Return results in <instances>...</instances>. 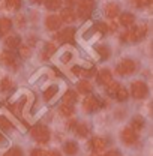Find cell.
<instances>
[{
  "mask_svg": "<svg viewBox=\"0 0 153 156\" xmlns=\"http://www.w3.org/2000/svg\"><path fill=\"white\" fill-rule=\"evenodd\" d=\"M147 35V26L141 24V26H131L128 27V30L122 35V41L123 42H138L143 41Z\"/></svg>",
  "mask_w": 153,
  "mask_h": 156,
  "instance_id": "1",
  "label": "cell"
},
{
  "mask_svg": "<svg viewBox=\"0 0 153 156\" xmlns=\"http://www.w3.org/2000/svg\"><path fill=\"white\" fill-rule=\"evenodd\" d=\"M30 134H32V136H33L38 143H41V144H47V143L50 141V138H51V134H50L48 128H47V126H42V125L33 126L32 131H30Z\"/></svg>",
  "mask_w": 153,
  "mask_h": 156,
  "instance_id": "2",
  "label": "cell"
},
{
  "mask_svg": "<svg viewBox=\"0 0 153 156\" xmlns=\"http://www.w3.org/2000/svg\"><path fill=\"white\" fill-rule=\"evenodd\" d=\"M135 71H137V63L131 58H123L117 66H116V72L119 75H132Z\"/></svg>",
  "mask_w": 153,
  "mask_h": 156,
  "instance_id": "3",
  "label": "cell"
},
{
  "mask_svg": "<svg viewBox=\"0 0 153 156\" xmlns=\"http://www.w3.org/2000/svg\"><path fill=\"white\" fill-rule=\"evenodd\" d=\"M78 2V17L81 20H87L95 9V0H76Z\"/></svg>",
  "mask_w": 153,
  "mask_h": 156,
  "instance_id": "4",
  "label": "cell"
},
{
  "mask_svg": "<svg viewBox=\"0 0 153 156\" xmlns=\"http://www.w3.org/2000/svg\"><path fill=\"white\" fill-rule=\"evenodd\" d=\"M131 95L135 99H144L149 95V87L146 86L144 81H134L131 84Z\"/></svg>",
  "mask_w": 153,
  "mask_h": 156,
  "instance_id": "5",
  "label": "cell"
},
{
  "mask_svg": "<svg viewBox=\"0 0 153 156\" xmlns=\"http://www.w3.org/2000/svg\"><path fill=\"white\" fill-rule=\"evenodd\" d=\"M122 140H123V143L126 146H134L135 143L138 141V134L135 132L131 126H128V128H125L122 131Z\"/></svg>",
  "mask_w": 153,
  "mask_h": 156,
  "instance_id": "6",
  "label": "cell"
},
{
  "mask_svg": "<svg viewBox=\"0 0 153 156\" xmlns=\"http://www.w3.org/2000/svg\"><path fill=\"white\" fill-rule=\"evenodd\" d=\"M101 107V102L96 96H87L83 101V108L86 113H95L96 110H99Z\"/></svg>",
  "mask_w": 153,
  "mask_h": 156,
  "instance_id": "7",
  "label": "cell"
},
{
  "mask_svg": "<svg viewBox=\"0 0 153 156\" xmlns=\"http://www.w3.org/2000/svg\"><path fill=\"white\" fill-rule=\"evenodd\" d=\"M0 62L3 63V65H6V66H9V68H12V69H17L18 68V62H17V57L9 51V50H6V51H3V53H0Z\"/></svg>",
  "mask_w": 153,
  "mask_h": 156,
  "instance_id": "8",
  "label": "cell"
},
{
  "mask_svg": "<svg viewBox=\"0 0 153 156\" xmlns=\"http://www.w3.org/2000/svg\"><path fill=\"white\" fill-rule=\"evenodd\" d=\"M74 36H75V29L68 27V29H65V30L56 33L54 39L59 41V42H71V44H72V42H74Z\"/></svg>",
  "mask_w": 153,
  "mask_h": 156,
  "instance_id": "9",
  "label": "cell"
},
{
  "mask_svg": "<svg viewBox=\"0 0 153 156\" xmlns=\"http://www.w3.org/2000/svg\"><path fill=\"white\" fill-rule=\"evenodd\" d=\"M45 26H47V29L48 30H59L60 29V26H62V20L60 17L57 15H48L47 20H45Z\"/></svg>",
  "mask_w": 153,
  "mask_h": 156,
  "instance_id": "10",
  "label": "cell"
},
{
  "mask_svg": "<svg viewBox=\"0 0 153 156\" xmlns=\"http://www.w3.org/2000/svg\"><path fill=\"white\" fill-rule=\"evenodd\" d=\"M89 146H90V149H92L93 152L101 153V152L105 149V141H104L102 138H99V136H93V138L89 141Z\"/></svg>",
  "mask_w": 153,
  "mask_h": 156,
  "instance_id": "11",
  "label": "cell"
},
{
  "mask_svg": "<svg viewBox=\"0 0 153 156\" xmlns=\"http://www.w3.org/2000/svg\"><path fill=\"white\" fill-rule=\"evenodd\" d=\"M119 14H120V6L117 3H108L105 6V15L110 20H114Z\"/></svg>",
  "mask_w": 153,
  "mask_h": 156,
  "instance_id": "12",
  "label": "cell"
},
{
  "mask_svg": "<svg viewBox=\"0 0 153 156\" xmlns=\"http://www.w3.org/2000/svg\"><path fill=\"white\" fill-rule=\"evenodd\" d=\"M110 81H113V75H111V71L110 69H101L99 74H98V83L105 86L108 84Z\"/></svg>",
  "mask_w": 153,
  "mask_h": 156,
  "instance_id": "13",
  "label": "cell"
},
{
  "mask_svg": "<svg viewBox=\"0 0 153 156\" xmlns=\"http://www.w3.org/2000/svg\"><path fill=\"white\" fill-rule=\"evenodd\" d=\"M75 12L71 9V8H65V9H62V12H60V20L63 21V23H74L75 21Z\"/></svg>",
  "mask_w": 153,
  "mask_h": 156,
  "instance_id": "14",
  "label": "cell"
},
{
  "mask_svg": "<svg viewBox=\"0 0 153 156\" xmlns=\"http://www.w3.org/2000/svg\"><path fill=\"white\" fill-rule=\"evenodd\" d=\"M134 23H135V17L131 12H123V14H120V24H122L123 27H131V26H134Z\"/></svg>",
  "mask_w": 153,
  "mask_h": 156,
  "instance_id": "15",
  "label": "cell"
},
{
  "mask_svg": "<svg viewBox=\"0 0 153 156\" xmlns=\"http://www.w3.org/2000/svg\"><path fill=\"white\" fill-rule=\"evenodd\" d=\"M63 150L68 156H75L78 153V144L75 141H66L63 146Z\"/></svg>",
  "mask_w": 153,
  "mask_h": 156,
  "instance_id": "16",
  "label": "cell"
},
{
  "mask_svg": "<svg viewBox=\"0 0 153 156\" xmlns=\"http://www.w3.org/2000/svg\"><path fill=\"white\" fill-rule=\"evenodd\" d=\"M5 45H6V48H9V50L18 48L20 45H21V39H20L18 36H15V35H11V36H8V38L5 39Z\"/></svg>",
  "mask_w": 153,
  "mask_h": 156,
  "instance_id": "17",
  "label": "cell"
},
{
  "mask_svg": "<svg viewBox=\"0 0 153 156\" xmlns=\"http://www.w3.org/2000/svg\"><path fill=\"white\" fill-rule=\"evenodd\" d=\"M74 129H75L76 135L81 136V138H84V136H87L89 134H90V128H89L87 123H76Z\"/></svg>",
  "mask_w": 153,
  "mask_h": 156,
  "instance_id": "18",
  "label": "cell"
},
{
  "mask_svg": "<svg viewBox=\"0 0 153 156\" xmlns=\"http://www.w3.org/2000/svg\"><path fill=\"white\" fill-rule=\"evenodd\" d=\"M76 89H78V92H80L81 95H89V93L92 92V84H90L87 80H83V81L78 83Z\"/></svg>",
  "mask_w": 153,
  "mask_h": 156,
  "instance_id": "19",
  "label": "cell"
},
{
  "mask_svg": "<svg viewBox=\"0 0 153 156\" xmlns=\"http://www.w3.org/2000/svg\"><path fill=\"white\" fill-rule=\"evenodd\" d=\"M76 101H78V95H76L74 90H68L65 95H63V104H68V105H74Z\"/></svg>",
  "mask_w": 153,
  "mask_h": 156,
  "instance_id": "20",
  "label": "cell"
},
{
  "mask_svg": "<svg viewBox=\"0 0 153 156\" xmlns=\"http://www.w3.org/2000/svg\"><path fill=\"white\" fill-rule=\"evenodd\" d=\"M56 50H57V47L53 44V42H48V44H45V48H44V53H42V58H50L54 53H56Z\"/></svg>",
  "mask_w": 153,
  "mask_h": 156,
  "instance_id": "21",
  "label": "cell"
},
{
  "mask_svg": "<svg viewBox=\"0 0 153 156\" xmlns=\"http://www.w3.org/2000/svg\"><path fill=\"white\" fill-rule=\"evenodd\" d=\"M12 27V20L9 18H0V35H6Z\"/></svg>",
  "mask_w": 153,
  "mask_h": 156,
  "instance_id": "22",
  "label": "cell"
},
{
  "mask_svg": "<svg viewBox=\"0 0 153 156\" xmlns=\"http://www.w3.org/2000/svg\"><path fill=\"white\" fill-rule=\"evenodd\" d=\"M131 128L134 129L135 132L141 131V129L144 128V119L140 116H135L134 119H132V122H131Z\"/></svg>",
  "mask_w": 153,
  "mask_h": 156,
  "instance_id": "23",
  "label": "cell"
},
{
  "mask_svg": "<svg viewBox=\"0 0 153 156\" xmlns=\"http://www.w3.org/2000/svg\"><path fill=\"white\" fill-rule=\"evenodd\" d=\"M119 87H120V84H119V83H116V81H110L108 84H105V92H107V95H108V96L114 98L116 92L119 90Z\"/></svg>",
  "mask_w": 153,
  "mask_h": 156,
  "instance_id": "24",
  "label": "cell"
},
{
  "mask_svg": "<svg viewBox=\"0 0 153 156\" xmlns=\"http://www.w3.org/2000/svg\"><path fill=\"white\" fill-rule=\"evenodd\" d=\"M60 114L63 117H72V114H74V105H68V104H63V105H60Z\"/></svg>",
  "mask_w": 153,
  "mask_h": 156,
  "instance_id": "25",
  "label": "cell"
},
{
  "mask_svg": "<svg viewBox=\"0 0 153 156\" xmlns=\"http://www.w3.org/2000/svg\"><path fill=\"white\" fill-rule=\"evenodd\" d=\"M128 96H129V93H128V90L125 89V87H119V90L116 92V95H114V98L119 101V102H125L126 99H128Z\"/></svg>",
  "mask_w": 153,
  "mask_h": 156,
  "instance_id": "26",
  "label": "cell"
},
{
  "mask_svg": "<svg viewBox=\"0 0 153 156\" xmlns=\"http://www.w3.org/2000/svg\"><path fill=\"white\" fill-rule=\"evenodd\" d=\"M44 3H45V8L48 11H57L62 6V0H45Z\"/></svg>",
  "mask_w": 153,
  "mask_h": 156,
  "instance_id": "27",
  "label": "cell"
},
{
  "mask_svg": "<svg viewBox=\"0 0 153 156\" xmlns=\"http://www.w3.org/2000/svg\"><path fill=\"white\" fill-rule=\"evenodd\" d=\"M5 6L9 11H18L21 8V0H5Z\"/></svg>",
  "mask_w": 153,
  "mask_h": 156,
  "instance_id": "28",
  "label": "cell"
},
{
  "mask_svg": "<svg viewBox=\"0 0 153 156\" xmlns=\"http://www.w3.org/2000/svg\"><path fill=\"white\" fill-rule=\"evenodd\" d=\"M56 93H57V86H50V87L45 89V92H44V99H45V101H50Z\"/></svg>",
  "mask_w": 153,
  "mask_h": 156,
  "instance_id": "29",
  "label": "cell"
},
{
  "mask_svg": "<svg viewBox=\"0 0 153 156\" xmlns=\"http://www.w3.org/2000/svg\"><path fill=\"white\" fill-rule=\"evenodd\" d=\"M96 51L99 53L101 58H105V60H107V58H110V54H111V53H110V48H108V47L101 45V47H98V48H96Z\"/></svg>",
  "mask_w": 153,
  "mask_h": 156,
  "instance_id": "30",
  "label": "cell"
},
{
  "mask_svg": "<svg viewBox=\"0 0 153 156\" xmlns=\"http://www.w3.org/2000/svg\"><path fill=\"white\" fill-rule=\"evenodd\" d=\"M18 48H20L18 53H20V57H21V58L30 57V48H29L27 45H20Z\"/></svg>",
  "mask_w": 153,
  "mask_h": 156,
  "instance_id": "31",
  "label": "cell"
},
{
  "mask_svg": "<svg viewBox=\"0 0 153 156\" xmlns=\"http://www.w3.org/2000/svg\"><path fill=\"white\" fill-rule=\"evenodd\" d=\"M0 86H2V90H9V89H12V80L11 78H3L2 80V83H0Z\"/></svg>",
  "mask_w": 153,
  "mask_h": 156,
  "instance_id": "32",
  "label": "cell"
},
{
  "mask_svg": "<svg viewBox=\"0 0 153 156\" xmlns=\"http://www.w3.org/2000/svg\"><path fill=\"white\" fill-rule=\"evenodd\" d=\"M0 128H3V129L9 131V129L12 128V123H11L6 117H0Z\"/></svg>",
  "mask_w": 153,
  "mask_h": 156,
  "instance_id": "33",
  "label": "cell"
},
{
  "mask_svg": "<svg viewBox=\"0 0 153 156\" xmlns=\"http://www.w3.org/2000/svg\"><path fill=\"white\" fill-rule=\"evenodd\" d=\"M5 156H23V150L18 149V147H12L11 150H8Z\"/></svg>",
  "mask_w": 153,
  "mask_h": 156,
  "instance_id": "34",
  "label": "cell"
},
{
  "mask_svg": "<svg viewBox=\"0 0 153 156\" xmlns=\"http://www.w3.org/2000/svg\"><path fill=\"white\" fill-rule=\"evenodd\" d=\"M96 72L95 68H90V69H81V77H93Z\"/></svg>",
  "mask_w": 153,
  "mask_h": 156,
  "instance_id": "35",
  "label": "cell"
},
{
  "mask_svg": "<svg viewBox=\"0 0 153 156\" xmlns=\"http://www.w3.org/2000/svg\"><path fill=\"white\" fill-rule=\"evenodd\" d=\"M134 3L137 8H144V6H149L152 3V0H134Z\"/></svg>",
  "mask_w": 153,
  "mask_h": 156,
  "instance_id": "36",
  "label": "cell"
},
{
  "mask_svg": "<svg viewBox=\"0 0 153 156\" xmlns=\"http://www.w3.org/2000/svg\"><path fill=\"white\" fill-rule=\"evenodd\" d=\"M15 23H17V26H18V27H24V26H26V18H24V15L18 14V15H17V18H15Z\"/></svg>",
  "mask_w": 153,
  "mask_h": 156,
  "instance_id": "37",
  "label": "cell"
},
{
  "mask_svg": "<svg viewBox=\"0 0 153 156\" xmlns=\"http://www.w3.org/2000/svg\"><path fill=\"white\" fill-rule=\"evenodd\" d=\"M30 156H47V152L42 150V149H33L30 152Z\"/></svg>",
  "mask_w": 153,
  "mask_h": 156,
  "instance_id": "38",
  "label": "cell"
},
{
  "mask_svg": "<svg viewBox=\"0 0 153 156\" xmlns=\"http://www.w3.org/2000/svg\"><path fill=\"white\" fill-rule=\"evenodd\" d=\"M96 29H98L99 32H102V33H107V32H108V27H107V24H102V23H99V24L96 26Z\"/></svg>",
  "mask_w": 153,
  "mask_h": 156,
  "instance_id": "39",
  "label": "cell"
},
{
  "mask_svg": "<svg viewBox=\"0 0 153 156\" xmlns=\"http://www.w3.org/2000/svg\"><path fill=\"white\" fill-rule=\"evenodd\" d=\"M104 156H122V155H120L119 150H110V152H107Z\"/></svg>",
  "mask_w": 153,
  "mask_h": 156,
  "instance_id": "40",
  "label": "cell"
},
{
  "mask_svg": "<svg viewBox=\"0 0 153 156\" xmlns=\"http://www.w3.org/2000/svg\"><path fill=\"white\" fill-rule=\"evenodd\" d=\"M75 125H76V122L74 120V119H69V122L66 123V126H68L69 129H74V128H75Z\"/></svg>",
  "mask_w": 153,
  "mask_h": 156,
  "instance_id": "41",
  "label": "cell"
},
{
  "mask_svg": "<svg viewBox=\"0 0 153 156\" xmlns=\"http://www.w3.org/2000/svg\"><path fill=\"white\" fill-rule=\"evenodd\" d=\"M81 69H83V68H80V66H74V68H72V72H74L75 75H81Z\"/></svg>",
  "mask_w": 153,
  "mask_h": 156,
  "instance_id": "42",
  "label": "cell"
},
{
  "mask_svg": "<svg viewBox=\"0 0 153 156\" xmlns=\"http://www.w3.org/2000/svg\"><path fill=\"white\" fill-rule=\"evenodd\" d=\"M71 57H72V56H71L69 53H65V54H63V58H62V60H63V62H68V60H71Z\"/></svg>",
  "mask_w": 153,
  "mask_h": 156,
  "instance_id": "43",
  "label": "cell"
},
{
  "mask_svg": "<svg viewBox=\"0 0 153 156\" xmlns=\"http://www.w3.org/2000/svg\"><path fill=\"white\" fill-rule=\"evenodd\" d=\"M47 156H60V153L56 150H51V152H47Z\"/></svg>",
  "mask_w": 153,
  "mask_h": 156,
  "instance_id": "44",
  "label": "cell"
},
{
  "mask_svg": "<svg viewBox=\"0 0 153 156\" xmlns=\"http://www.w3.org/2000/svg\"><path fill=\"white\" fill-rule=\"evenodd\" d=\"M75 2H76V0H65V3H66V5L69 6V8H71L72 5H75Z\"/></svg>",
  "mask_w": 153,
  "mask_h": 156,
  "instance_id": "45",
  "label": "cell"
},
{
  "mask_svg": "<svg viewBox=\"0 0 153 156\" xmlns=\"http://www.w3.org/2000/svg\"><path fill=\"white\" fill-rule=\"evenodd\" d=\"M3 141H5V136H3L2 134H0V143H3Z\"/></svg>",
  "mask_w": 153,
  "mask_h": 156,
  "instance_id": "46",
  "label": "cell"
},
{
  "mask_svg": "<svg viewBox=\"0 0 153 156\" xmlns=\"http://www.w3.org/2000/svg\"><path fill=\"white\" fill-rule=\"evenodd\" d=\"M33 2H35V3H44L45 0H33Z\"/></svg>",
  "mask_w": 153,
  "mask_h": 156,
  "instance_id": "47",
  "label": "cell"
},
{
  "mask_svg": "<svg viewBox=\"0 0 153 156\" xmlns=\"http://www.w3.org/2000/svg\"><path fill=\"white\" fill-rule=\"evenodd\" d=\"M92 156H101V155H99L98 152H95V153H93V155H92Z\"/></svg>",
  "mask_w": 153,
  "mask_h": 156,
  "instance_id": "48",
  "label": "cell"
}]
</instances>
